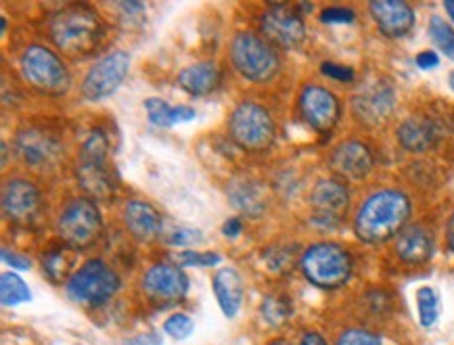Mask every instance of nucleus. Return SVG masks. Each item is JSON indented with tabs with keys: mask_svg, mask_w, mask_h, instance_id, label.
<instances>
[{
	"mask_svg": "<svg viewBox=\"0 0 454 345\" xmlns=\"http://www.w3.org/2000/svg\"><path fill=\"white\" fill-rule=\"evenodd\" d=\"M3 262L4 264L17 268V271H30L32 268V262L27 260V257L17 255V254H13V251H9L7 247L3 249Z\"/></svg>",
	"mask_w": 454,
	"mask_h": 345,
	"instance_id": "obj_39",
	"label": "nucleus"
},
{
	"mask_svg": "<svg viewBox=\"0 0 454 345\" xmlns=\"http://www.w3.org/2000/svg\"><path fill=\"white\" fill-rule=\"evenodd\" d=\"M411 216V201L400 191H380L358 209L354 231L366 243H383L404 231Z\"/></svg>",
	"mask_w": 454,
	"mask_h": 345,
	"instance_id": "obj_1",
	"label": "nucleus"
},
{
	"mask_svg": "<svg viewBox=\"0 0 454 345\" xmlns=\"http://www.w3.org/2000/svg\"><path fill=\"white\" fill-rule=\"evenodd\" d=\"M320 72L327 75V78L337 80V82H352L354 80V69L346 67V66H337V63H323Z\"/></svg>",
	"mask_w": 454,
	"mask_h": 345,
	"instance_id": "obj_37",
	"label": "nucleus"
},
{
	"mask_svg": "<svg viewBox=\"0 0 454 345\" xmlns=\"http://www.w3.org/2000/svg\"><path fill=\"white\" fill-rule=\"evenodd\" d=\"M101 21H98L97 13H92L84 4L59 11L51 21L52 43H55L57 49L72 57L89 55L101 43Z\"/></svg>",
	"mask_w": 454,
	"mask_h": 345,
	"instance_id": "obj_2",
	"label": "nucleus"
},
{
	"mask_svg": "<svg viewBox=\"0 0 454 345\" xmlns=\"http://www.w3.org/2000/svg\"><path fill=\"white\" fill-rule=\"evenodd\" d=\"M201 241V232L195 231V228H174L170 237H168V243L178 245V247H191V245H197Z\"/></svg>",
	"mask_w": 454,
	"mask_h": 345,
	"instance_id": "obj_36",
	"label": "nucleus"
},
{
	"mask_svg": "<svg viewBox=\"0 0 454 345\" xmlns=\"http://www.w3.org/2000/svg\"><path fill=\"white\" fill-rule=\"evenodd\" d=\"M446 237H448V245H450V249L454 251V214L450 216V222H448Z\"/></svg>",
	"mask_w": 454,
	"mask_h": 345,
	"instance_id": "obj_44",
	"label": "nucleus"
},
{
	"mask_svg": "<svg viewBox=\"0 0 454 345\" xmlns=\"http://www.w3.org/2000/svg\"><path fill=\"white\" fill-rule=\"evenodd\" d=\"M395 251L409 264H423L434 255V239L429 235L427 228L423 226H409L404 228L395 241Z\"/></svg>",
	"mask_w": 454,
	"mask_h": 345,
	"instance_id": "obj_22",
	"label": "nucleus"
},
{
	"mask_svg": "<svg viewBox=\"0 0 454 345\" xmlns=\"http://www.w3.org/2000/svg\"><path fill=\"white\" fill-rule=\"evenodd\" d=\"M130 345H164V341H161L160 333H145V335L137 337L135 341H130Z\"/></svg>",
	"mask_w": 454,
	"mask_h": 345,
	"instance_id": "obj_42",
	"label": "nucleus"
},
{
	"mask_svg": "<svg viewBox=\"0 0 454 345\" xmlns=\"http://www.w3.org/2000/svg\"><path fill=\"white\" fill-rule=\"evenodd\" d=\"M124 222L130 235L138 241H151V239L160 237L161 228H164L160 212L145 201L128 203L124 209Z\"/></svg>",
	"mask_w": 454,
	"mask_h": 345,
	"instance_id": "obj_20",
	"label": "nucleus"
},
{
	"mask_svg": "<svg viewBox=\"0 0 454 345\" xmlns=\"http://www.w3.org/2000/svg\"><path fill=\"white\" fill-rule=\"evenodd\" d=\"M371 15L383 36L403 38L415 27V13L403 0H380L371 3Z\"/></svg>",
	"mask_w": 454,
	"mask_h": 345,
	"instance_id": "obj_18",
	"label": "nucleus"
},
{
	"mask_svg": "<svg viewBox=\"0 0 454 345\" xmlns=\"http://www.w3.org/2000/svg\"><path fill=\"white\" fill-rule=\"evenodd\" d=\"M300 114L317 132H329L340 120V103L333 92L323 86H306L300 97Z\"/></svg>",
	"mask_w": 454,
	"mask_h": 345,
	"instance_id": "obj_13",
	"label": "nucleus"
},
{
	"mask_svg": "<svg viewBox=\"0 0 454 345\" xmlns=\"http://www.w3.org/2000/svg\"><path fill=\"white\" fill-rule=\"evenodd\" d=\"M312 209L314 224L323 228H335L346 214L350 203V192L337 180H323L312 191Z\"/></svg>",
	"mask_w": 454,
	"mask_h": 345,
	"instance_id": "obj_14",
	"label": "nucleus"
},
{
	"mask_svg": "<svg viewBox=\"0 0 454 345\" xmlns=\"http://www.w3.org/2000/svg\"><path fill=\"white\" fill-rule=\"evenodd\" d=\"M448 82H450V89L454 90V72L450 74V78H448Z\"/></svg>",
	"mask_w": 454,
	"mask_h": 345,
	"instance_id": "obj_46",
	"label": "nucleus"
},
{
	"mask_svg": "<svg viewBox=\"0 0 454 345\" xmlns=\"http://www.w3.org/2000/svg\"><path fill=\"white\" fill-rule=\"evenodd\" d=\"M59 237L69 247L84 249L101 235V214L90 199H74L67 203L57 220Z\"/></svg>",
	"mask_w": 454,
	"mask_h": 345,
	"instance_id": "obj_9",
	"label": "nucleus"
},
{
	"mask_svg": "<svg viewBox=\"0 0 454 345\" xmlns=\"http://www.w3.org/2000/svg\"><path fill=\"white\" fill-rule=\"evenodd\" d=\"M21 74L34 89L46 95H63L69 89V72L59 57L40 44L27 46L21 55Z\"/></svg>",
	"mask_w": 454,
	"mask_h": 345,
	"instance_id": "obj_7",
	"label": "nucleus"
},
{
	"mask_svg": "<svg viewBox=\"0 0 454 345\" xmlns=\"http://www.w3.org/2000/svg\"><path fill=\"white\" fill-rule=\"evenodd\" d=\"M429 36H432L434 44L444 52L448 59L454 61V30L442 17H432V21H429Z\"/></svg>",
	"mask_w": 454,
	"mask_h": 345,
	"instance_id": "obj_30",
	"label": "nucleus"
},
{
	"mask_svg": "<svg viewBox=\"0 0 454 345\" xmlns=\"http://www.w3.org/2000/svg\"><path fill=\"white\" fill-rule=\"evenodd\" d=\"M0 297H3L4 306H17V303L30 302V289L23 283V278L13 272H4L0 277Z\"/></svg>",
	"mask_w": 454,
	"mask_h": 345,
	"instance_id": "obj_28",
	"label": "nucleus"
},
{
	"mask_svg": "<svg viewBox=\"0 0 454 345\" xmlns=\"http://www.w3.org/2000/svg\"><path fill=\"white\" fill-rule=\"evenodd\" d=\"M109 143L101 130H92L80 151L78 178L82 189L95 199H109L114 195V178L107 168Z\"/></svg>",
	"mask_w": 454,
	"mask_h": 345,
	"instance_id": "obj_5",
	"label": "nucleus"
},
{
	"mask_svg": "<svg viewBox=\"0 0 454 345\" xmlns=\"http://www.w3.org/2000/svg\"><path fill=\"white\" fill-rule=\"evenodd\" d=\"M231 61L249 82H269L277 75L281 61L269 40L254 32H239L231 43Z\"/></svg>",
	"mask_w": 454,
	"mask_h": 345,
	"instance_id": "obj_3",
	"label": "nucleus"
},
{
	"mask_svg": "<svg viewBox=\"0 0 454 345\" xmlns=\"http://www.w3.org/2000/svg\"><path fill=\"white\" fill-rule=\"evenodd\" d=\"M178 84L195 97H206L214 92L220 84V69L216 63L203 61L183 69L178 75Z\"/></svg>",
	"mask_w": 454,
	"mask_h": 345,
	"instance_id": "obj_23",
	"label": "nucleus"
},
{
	"mask_svg": "<svg viewBox=\"0 0 454 345\" xmlns=\"http://www.w3.org/2000/svg\"><path fill=\"white\" fill-rule=\"evenodd\" d=\"M189 289V278L178 266L155 264L143 277V291L153 302L172 303L180 302Z\"/></svg>",
	"mask_w": 454,
	"mask_h": 345,
	"instance_id": "obj_17",
	"label": "nucleus"
},
{
	"mask_svg": "<svg viewBox=\"0 0 454 345\" xmlns=\"http://www.w3.org/2000/svg\"><path fill=\"white\" fill-rule=\"evenodd\" d=\"M130 69V57L124 51H115L98 59L95 66L89 69L82 82V95L89 101H103L112 97L120 89L121 82Z\"/></svg>",
	"mask_w": 454,
	"mask_h": 345,
	"instance_id": "obj_10",
	"label": "nucleus"
},
{
	"mask_svg": "<svg viewBox=\"0 0 454 345\" xmlns=\"http://www.w3.org/2000/svg\"><path fill=\"white\" fill-rule=\"evenodd\" d=\"M40 212V192L27 180L13 178L3 186V214L15 224H30Z\"/></svg>",
	"mask_w": 454,
	"mask_h": 345,
	"instance_id": "obj_16",
	"label": "nucleus"
},
{
	"mask_svg": "<svg viewBox=\"0 0 454 345\" xmlns=\"http://www.w3.org/2000/svg\"><path fill=\"white\" fill-rule=\"evenodd\" d=\"M331 168L348 180H360L372 169V153L366 145L358 140H348L331 155Z\"/></svg>",
	"mask_w": 454,
	"mask_h": 345,
	"instance_id": "obj_19",
	"label": "nucleus"
},
{
	"mask_svg": "<svg viewBox=\"0 0 454 345\" xmlns=\"http://www.w3.org/2000/svg\"><path fill=\"white\" fill-rule=\"evenodd\" d=\"M214 286V295H216L218 306L223 310L226 318H232L237 316L239 308L243 303V278L235 268H223V271L216 272V277L212 280Z\"/></svg>",
	"mask_w": 454,
	"mask_h": 345,
	"instance_id": "obj_21",
	"label": "nucleus"
},
{
	"mask_svg": "<svg viewBox=\"0 0 454 345\" xmlns=\"http://www.w3.org/2000/svg\"><path fill=\"white\" fill-rule=\"evenodd\" d=\"M438 130H435L434 122L425 118H411L398 128L400 145L411 153H425L435 145Z\"/></svg>",
	"mask_w": 454,
	"mask_h": 345,
	"instance_id": "obj_24",
	"label": "nucleus"
},
{
	"mask_svg": "<svg viewBox=\"0 0 454 345\" xmlns=\"http://www.w3.org/2000/svg\"><path fill=\"white\" fill-rule=\"evenodd\" d=\"M176 262L180 266H186V268H212L220 264V255L212 254V251L184 249L176 255Z\"/></svg>",
	"mask_w": 454,
	"mask_h": 345,
	"instance_id": "obj_31",
	"label": "nucleus"
},
{
	"mask_svg": "<svg viewBox=\"0 0 454 345\" xmlns=\"http://www.w3.org/2000/svg\"><path fill=\"white\" fill-rule=\"evenodd\" d=\"M241 231H243V224H241V220H239V218H229V220L224 222V226H223L224 237H231V239H235V237L241 235Z\"/></svg>",
	"mask_w": 454,
	"mask_h": 345,
	"instance_id": "obj_41",
	"label": "nucleus"
},
{
	"mask_svg": "<svg viewBox=\"0 0 454 345\" xmlns=\"http://www.w3.org/2000/svg\"><path fill=\"white\" fill-rule=\"evenodd\" d=\"M15 151L23 163L30 168H49L59 161L63 153L61 143L52 134L27 128L17 134Z\"/></svg>",
	"mask_w": 454,
	"mask_h": 345,
	"instance_id": "obj_15",
	"label": "nucleus"
},
{
	"mask_svg": "<svg viewBox=\"0 0 454 345\" xmlns=\"http://www.w3.org/2000/svg\"><path fill=\"white\" fill-rule=\"evenodd\" d=\"M260 26L262 32H264V38L270 40L272 44L283 46V49H298L306 38L304 21L287 4H272L262 15Z\"/></svg>",
	"mask_w": 454,
	"mask_h": 345,
	"instance_id": "obj_12",
	"label": "nucleus"
},
{
	"mask_svg": "<svg viewBox=\"0 0 454 345\" xmlns=\"http://www.w3.org/2000/svg\"><path fill=\"white\" fill-rule=\"evenodd\" d=\"M262 314L270 325H281L291 316V303L287 297H266L262 303Z\"/></svg>",
	"mask_w": 454,
	"mask_h": 345,
	"instance_id": "obj_32",
	"label": "nucleus"
},
{
	"mask_svg": "<svg viewBox=\"0 0 454 345\" xmlns=\"http://www.w3.org/2000/svg\"><path fill=\"white\" fill-rule=\"evenodd\" d=\"M417 310H419V320L425 329L434 326L438 323L440 316V297L432 286H421L417 291Z\"/></svg>",
	"mask_w": 454,
	"mask_h": 345,
	"instance_id": "obj_29",
	"label": "nucleus"
},
{
	"mask_svg": "<svg viewBox=\"0 0 454 345\" xmlns=\"http://www.w3.org/2000/svg\"><path fill=\"white\" fill-rule=\"evenodd\" d=\"M229 132L239 147L247 151H264L275 140V122L262 105L246 101L231 114Z\"/></svg>",
	"mask_w": 454,
	"mask_h": 345,
	"instance_id": "obj_8",
	"label": "nucleus"
},
{
	"mask_svg": "<svg viewBox=\"0 0 454 345\" xmlns=\"http://www.w3.org/2000/svg\"><path fill=\"white\" fill-rule=\"evenodd\" d=\"M417 66L421 69H434L440 66V57L434 51H423L417 55Z\"/></svg>",
	"mask_w": 454,
	"mask_h": 345,
	"instance_id": "obj_40",
	"label": "nucleus"
},
{
	"mask_svg": "<svg viewBox=\"0 0 454 345\" xmlns=\"http://www.w3.org/2000/svg\"><path fill=\"white\" fill-rule=\"evenodd\" d=\"M43 271L46 274V278L52 280V283H63V280L72 278V271H74V255L72 251H67L66 247H57L51 249L49 254L43 257Z\"/></svg>",
	"mask_w": 454,
	"mask_h": 345,
	"instance_id": "obj_27",
	"label": "nucleus"
},
{
	"mask_svg": "<svg viewBox=\"0 0 454 345\" xmlns=\"http://www.w3.org/2000/svg\"><path fill=\"white\" fill-rule=\"evenodd\" d=\"M444 9H446V13L450 15V20L454 21V3H444Z\"/></svg>",
	"mask_w": 454,
	"mask_h": 345,
	"instance_id": "obj_45",
	"label": "nucleus"
},
{
	"mask_svg": "<svg viewBox=\"0 0 454 345\" xmlns=\"http://www.w3.org/2000/svg\"><path fill=\"white\" fill-rule=\"evenodd\" d=\"M66 289L74 302L86 303V306H103L118 294L120 278L105 262L90 260L72 274Z\"/></svg>",
	"mask_w": 454,
	"mask_h": 345,
	"instance_id": "obj_6",
	"label": "nucleus"
},
{
	"mask_svg": "<svg viewBox=\"0 0 454 345\" xmlns=\"http://www.w3.org/2000/svg\"><path fill=\"white\" fill-rule=\"evenodd\" d=\"M264 260H266V264H269L270 271H275V272H289L291 268H294V262H295L294 247L269 249L264 254Z\"/></svg>",
	"mask_w": 454,
	"mask_h": 345,
	"instance_id": "obj_33",
	"label": "nucleus"
},
{
	"mask_svg": "<svg viewBox=\"0 0 454 345\" xmlns=\"http://www.w3.org/2000/svg\"><path fill=\"white\" fill-rule=\"evenodd\" d=\"M300 345H329V343L325 341L323 335H318V333H306V335L301 337Z\"/></svg>",
	"mask_w": 454,
	"mask_h": 345,
	"instance_id": "obj_43",
	"label": "nucleus"
},
{
	"mask_svg": "<svg viewBox=\"0 0 454 345\" xmlns=\"http://www.w3.org/2000/svg\"><path fill=\"white\" fill-rule=\"evenodd\" d=\"M301 271L312 285L323 289H337L346 285L352 274V257L333 243H318L301 255Z\"/></svg>",
	"mask_w": 454,
	"mask_h": 345,
	"instance_id": "obj_4",
	"label": "nucleus"
},
{
	"mask_svg": "<svg viewBox=\"0 0 454 345\" xmlns=\"http://www.w3.org/2000/svg\"><path fill=\"white\" fill-rule=\"evenodd\" d=\"M337 345H383L375 333L364 329H348L337 339Z\"/></svg>",
	"mask_w": 454,
	"mask_h": 345,
	"instance_id": "obj_35",
	"label": "nucleus"
},
{
	"mask_svg": "<svg viewBox=\"0 0 454 345\" xmlns=\"http://www.w3.org/2000/svg\"><path fill=\"white\" fill-rule=\"evenodd\" d=\"M195 325L186 314H172L164 323V333L174 339H186L193 333Z\"/></svg>",
	"mask_w": 454,
	"mask_h": 345,
	"instance_id": "obj_34",
	"label": "nucleus"
},
{
	"mask_svg": "<svg viewBox=\"0 0 454 345\" xmlns=\"http://www.w3.org/2000/svg\"><path fill=\"white\" fill-rule=\"evenodd\" d=\"M394 105H395L394 89L389 86V82H383V80L366 82V84L360 86L352 101L356 118L369 126L383 124V122L392 115Z\"/></svg>",
	"mask_w": 454,
	"mask_h": 345,
	"instance_id": "obj_11",
	"label": "nucleus"
},
{
	"mask_svg": "<svg viewBox=\"0 0 454 345\" xmlns=\"http://www.w3.org/2000/svg\"><path fill=\"white\" fill-rule=\"evenodd\" d=\"M229 197L239 212L252 216V218H258L262 209H264V192H262L254 180H237V183H232Z\"/></svg>",
	"mask_w": 454,
	"mask_h": 345,
	"instance_id": "obj_26",
	"label": "nucleus"
},
{
	"mask_svg": "<svg viewBox=\"0 0 454 345\" xmlns=\"http://www.w3.org/2000/svg\"><path fill=\"white\" fill-rule=\"evenodd\" d=\"M145 109H147L151 124H155L157 128H172L176 124H183V122L195 120L197 115L193 107H186V105L172 107V105H168L157 97L147 98V101H145Z\"/></svg>",
	"mask_w": 454,
	"mask_h": 345,
	"instance_id": "obj_25",
	"label": "nucleus"
},
{
	"mask_svg": "<svg viewBox=\"0 0 454 345\" xmlns=\"http://www.w3.org/2000/svg\"><path fill=\"white\" fill-rule=\"evenodd\" d=\"M320 20L325 23H350L354 21V11L350 9H341V7H333V9H325Z\"/></svg>",
	"mask_w": 454,
	"mask_h": 345,
	"instance_id": "obj_38",
	"label": "nucleus"
}]
</instances>
